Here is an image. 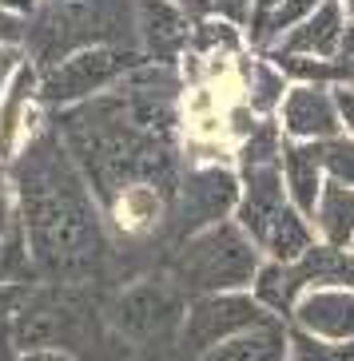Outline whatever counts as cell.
Segmentation results:
<instances>
[{
	"label": "cell",
	"mask_w": 354,
	"mask_h": 361,
	"mask_svg": "<svg viewBox=\"0 0 354 361\" xmlns=\"http://www.w3.org/2000/svg\"><path fill=\"white\" fill-rule=\"evenodd\" d=\"M8 187L16 195L20 231L36 258L40 278H96L112 274V234L92 183L72 159L52 119L4 163Z\"/></svg>",
	"instance_id": "1"
},
{
	"label": "cell",
	"mask_w": 354,
	"mask_h": 361,
	"mask_svg": "<svg viewBox=\"0 0 354 361\" xmlns=\"http://www.w3.org/2000/svg\"><path fill=\"white\" fill-rule=\"evenodd\" d=\"M16 350H68L80 361H124L107 329V294L96 278H40L12 314Z\"/></svg>",
	"instance_id": "2"
},
{
	"label": "cell",
	"mask_w": 354,
	"mask_h": 361,
	"mask_svg": "<svg viewBox=\"0 0 354 361\" xmlns=\"http://www.w3.org/2000/svg\"><path fill=\"white\" fill-rule=\"evenodd\" d=\"M187 294L160 266L107 294V329L124 361H179V326Z\"/></svg>",
	"instance_id": "3"
},
{
	"label": "cell",
	"mask_w": 354,
	"mask_h": 361,
	"mask_svg": "<svg viewBox=\"0 0 354 361\" xmlns=\"http://www.w3.org/2000/svg\"><path fill=\"white\" fill-rule=\"evenodd\" d=\"M92 44H136V0H40L28 16L24 52L36 72Z\"/></svg>",
	"instance_id": "4"
},
{
	"label": "cell",
	"mask_w": 354,
	"mask_h": 361,
	"mask_svg": "<svg viewBox=\"0 0 354 361\" xmlns=\"http://www.w3.org/2000/svg\"><path fill=\"white\" fill-rule=\"evenodd\" d=\"M263 250L235 219L211 223L195 234H183L163 246L160 270L172 278L187 298L219 294V290H251Z\"/></svg>",
	"instance_id": "5"
},
{
	"label": "cell",
	"mask_w": 354,
	"mask_h": 361,
	"mask_svg": "<svg viewBox=\"0 0 354 361\" xmlns=\"http://www.w3.org/2000/svg\"><path fill=\"white\" fill-rule=\"evenodd\" d=\"M143 60L148 56L140 48H131V44H92V48H80V52L56 60L52 68H44L36 96H40L44 111L84 104L92 96H104L119 75L131 72Z\"/></svg>",
	"instance_id": "6"
},
{
	"label": "cell",
	"mask_w": 354,
	"mask_h": 361,
	"mask_svg": "<svg viewBox=\"0 0 354 361\" xmlns=\"http://www.w3.org/2000/svg\"><path fill=\"white\" fill-rule=\"evenodd\" d=\"M239 207V171L231 163H195L183 167L172 191V214H167V243L195 234L211 223L235 219Z\"/></svg>",
	"instance_id": "7"
},
{
	"label": "cell",
	"mask_w": 354,
	"mask_h": 361,
	"mask_svg": "<svg viewBox=\"0 0 354 361\" xmlns=\"http://www.w3.org/2000/svg\"><path fill=\"white\" fill-rule=\"evenodd\" d=\"M267 318H275V314L259 306L251 290H219V294L187 298L183 326H179V361L199 357L203 350H211V345L235 338V334H243V329L259 326Z\"/></svg>",
	"instance_id": "8"
},
{
	"label": "cell",
	"mask_w": 354,
	"mask_h": 361,
	"mask_svg": "<svg viewBox=\"0 0 354 361\" xmlns=\"http://www.w3.org/2000/svg\"><path fill=\"white\" fill-rule=\"evenodd\" d=\"M275 119H279L283 135L299 139V143H322L343 131L338 99H334V87L326 84H290Z\"/></svg>",
	"instance_id": "9"
},
{
	"label": "cell",
	"mask_w": 354,
	"mask_h": 361,
	"mask_svg": "<svg viewBox=\"0 0 354 361\" xmlns=\"http://www.w3.org/2000/svg\"><path fill=\"white\" fill-rule=\"evenodd\" d=\"M136 44L155 64H175L191 44V16L172 0H136Z\"/></svg>",
	"instance_id": "10"
},
{
	"label": "cell",
	"mask_w": 354,
	"mask_h": 361,
	"mask_svg": "<svg viewBox=\"0 0 354 361\" xmlns=\"http://www.w3.org/2000/svg\"><path fill=\"white\" fill-rule=\"evenodd\" d=\"M287 322L322 341H354V290L350 286L302 290Z\"/></svg>",
	"instance_id": "11"
},
{
	"label": "cell",
	"mask_w": 354,
	"mask_h": 361,
	"mask_svg": "<svg viewBox=\"0 0 354 361\" xmlns=\"http://www.w3.org/2000/svg\"><path fill=\"white\" fill-rule=\"evenodd\" d=\"M36 84H40V72H36V64L28 60V64L20 68V72L12 75V84L4 87V96H0V167L16 155V151L28 143V139L36 135V128H40V96H36Z\"/></svg>",
	"instance_id": "12"
},
{
	"label": "cell",
	"mask_w": 354,
	"mask_h": 361,
	"mask_svg": "<svg viewBox=\"0 0 354 361\" xmlns=\"http://www.w3.org/2000/svg\"><path fill=\"white\" fill-rule=\"evenodd\" d=\"M346 28V12L338 0H322L314 12H307L299 24H290L287 32L275 36V52H299V56H322V60H334V48H338V36Z\"/></svg>",
	"instance_id": "13"
},
{
	"label": "cell",
	"mask_w": 354,
	"mask_h": 361,
	"mask_svg": "<svg viewBox=\"0 0 354 361\" xmlns=\"http://www.w3.org/2000/svg\"><path fill=\"white\" fill-rule=\"evenodd\" d=\"M287 353H290V322L267 318L259 326L243 329V334H235V338L203 350L191 361H287Z\"/></svg>",
	"instance_id": "14"
},
{
	"label": "cell",
	"mask_w": 354,
	"mask_h": 361,
	"mask_svg": "<svg viewBox=\"0 0 354 361\" xmlns=\"http://www.w3.org/2000/svg\"><path fill=\"white\" fill-rule=\"evenodd\" d=\"M314 243H319L314 219L311 214H302L290 199L271 214V223L263 226V234H259V250H263V258H279V262H299Z\"/></svg>",
	"instance_id": "15"
},
{
	"label": "cell",
	"mask_w": 354,
	"mask_h": 361,
	"mask_svg": "<svg viewBox=\"0 0 354 361\" xmlns=\"http://www.w3.org/2000/svg\"><path fill=\"white\" fill-rule=\"evenodd\" d=\"M283 183H287V199L295 202L302 214H314L319 195H322V187H326L319 143H299V139H287V143H283Z\"/></svg>",
	"instance_id": "16"
},
{
	"label": "cell",
	"mask_w": 354,
	"mask_h": 361,
	"mask_svg": "<svg viewBox=\"0 0 354 361\" xmlns=\"http://www.w3.org/2000/svg\"><path fill=\"white\" fill-rule=\"evenodd\" d=\"M311 219H314V231H319V243L354 246V187L326 179Z\"/></svg>",
	"instance_id": "17"
},
{
	"label": "cell",
	"mask_w": 354,
	"mask_h": 361,
	"mask_svg": "<svg viewBox=\"0 0 354 361\" xmlns=\"http://www.w3.org/2000/svg\"><path fill=\"white\" fill-rule=\"evenodd\" d=\"M251 294L263 310H271L275 318H290V310L302 294V282L295 274V262H279V258H263L251 278Z\"/></svg>",
	"instance_id": "18"
},
{
	"label": "cell",
	"mask_w": 354,
	"mask_h": 361,
	"mask_svg": "<svg viewBox=\"0 0 354 361\" xmlns=\"http://www.w3.org/2000/svg\"><path fill=\"white\" fill-rule=\"evenodd\" d=\"M243 87H247V107L255 116H275L283 96H287L290 80L279 72V64H275L267 52H259L255 60H247V68H243Z\"/></svg>",
	"instance_id": "19"
},
{
	"label": "cell",
	"mask_w": 354,
	"mask_h": 361,
	"mask_svg": "<svg viewBox=\"0 0 354 361\" xmlns=\"http://www.w3.org/2000/svg\"><path fill=\"white\" fill-rule=\"evenodd\" d=\"M243 44H247V32L239 24L223 20V16L191 20V44H187L191 56H235L243 52Z\"/></svg>",
	"instance_id": "20"
},
{
	"label": "cell",
	"mask_w": 354,
	"mask_h": 361,
	"mask_svg": "<svg viewBox=\"0 0 354 361\" xmlns=\"http://www.w3.org/2000/svg\"><path fill=\"white\" fill-rule=\"evenodd\" d=\"M263 52L279 64V72L287 75L290 84H326V87L346 84L334 60H322V56H299V52H275V48H263Z\"/></svg>",
	"instance_id": "21"
},
{
	"label": "cell",
	"mask_w": 354,
	"mask_h": 361,
	"mask_svg": "<svg viewBox=\"0 0 354 361\" xmlns=\"http://www.w3.org/2000/svg\"><path fill=\"white\" fill-rule=\"evenodd\" d=\"M0 282H8V286H33V282H40L36 258L28 250V238H24L20 226L0 238Z\"/></svg>",
	"instance_id": "22"
},
{
	"label": "cell",
	"mask_w": 354,
	"mask_h": 361,
	"mask_svg": "<svg viewBox=\"0 0 354 361\" xmlns=\"http://www.w3.org/2000/svg\"><path fill=\"white\" fill-rule=\"evenodd\" d=\"M287 361H354V341H322L314 334L290 326V353Z\"/></svg>",
	"instance_id": "23"
},
{
	"label": "cell",
	"mask_w": 354,
	"mask_h": 361,
	"mask_svg": "<svg viewBox=\"0 0 354 361\" xmlns=\"http://www.w3.org/2000/svg\"><path fill=\"white\" fill-rule=\"evenodd\" d=\"M319 155H322V171H326V179L354 187V135H350V131H338V135L322 139Z\"/></svg>",
	"instance_id": "24"
},
{
	"label": "cell",
	"mask_w": 354,
	"mask_h": 361,
	"mask_svg": "<svg viewBox=\"0 0 354 361\" xmlns=\"http://www.w3.org/2000/svg\"><path fill=\"white\" fill-rule=\"evenodd\" d=\"M24 64H28L24 44H0V96H4V87L12 84V75L20 72Z\"/></svg>",
	"instance_id": "25"
},
{
	"label": "cell",
	"mask_w": 354,
	"mask_h": 361,
	"mask_svg": "<svg viewBox=\"0 0 354 361\" xmlns=\"http://www.w3.org/2000/svg\"><path fill=\"white\" fill-rule=\"evenodd\" d=\"M20 226V211H16V195H12L8 187V175H4V167H0V238L8 231H16Z\"/></svg>",
	"instance_id": "26"
},
{
	"label": "cell",
	"mask_w": 354,
	"mask_h": 361,
	"mask_svg": "<svg viewBox=\"0 0 354 361\" xmlns=\"http://www.w3.org/2000/svg\"><path fill=\"white\" fill-rule=\"evenodd\" d=\"M334 64H338L343 80L350 84V80H354V20H346L343 36H338V48H334Z\"/></svg>",
	"instance_id": "27"
},
{
	"label": "cell",
	"mask_w": 354,
	"mask_h": 361,
	"mask_svg": "<svg viewBox=\"0 0 354 361\" xmlns=\"http://www.w3.org/2000/svg\"><path fill=\"white\" fill-rule=\"evenodd\" d=\"M211 16H223V20L239 24L247 32V20H251V0H211Z\"/></svg>",
	"instance_id": "28"
},
{
	"label": "cell",
	"mask_w": 354,
	"mask_h": 361,
	"mask_svg": "<svg viewBox=\"0 0 354 361\" xmlns=\"http://www.w3.org/2000/svg\"><path fill=\"white\" fill-rule=\"evenodd\" d=\"M24 294H28V286H8V282H0V318H12V314L20 310Z\"/></svg>",
	"instance_id": "29"
},
{
	"label": "cell",
	"mask_w": 354,
	"mask_h": 361,
	"mask_svg": "<svg viewBox=\"0 0 354 361\" xmlns=\"http://www.w3.org/2000/svg\"><path fill=\"white\" fill-rule=\"evenodd\" d=\"M334 99H338L343 131H350V135H354V87H350V84H338V87H334Z\"/></svg>",
	"instance_id": "30"
},
{
	"label": "cell",
	"mask_w": 354,
	"mask_h": 361,
	"mask_svg": "<svg viewBox=\"0 0 354 361\" xmlns=\"http://www.w3.org/2000/svg\"><path fill=\"white\" fill-rule=\"evenodd\" d=\"M16 361H80V357H72L68 350H48V345H40V350H20Z\"/></svg>",
	"instance_id": "31"
},
{
	"label": "cell",
	"mask_w": 354,
	"mask_h": 361,
	"mask_svg": "<svg viewBox=\"0 0 354 361\" xmlns=\"http://www.w3.org/2000/svg\"><path fill=\"white\" fill-rule=\"evenodd\" d=\"M16 334H12V318H0V361H16Z\"/></svg>",
	"instance_id": "32"
},
{
	"label": "cell",
	"mask_w": 354,
	"mask_h": 361,
	"mask_svg": "<svg viewBox=\"0 0 354 361\" xmlns=\"http://www.w3.org/2000/svg\"><path fill=\"white\" fill-rule=\"evenodd\" d=\"M172 4H179L191 20H203V16H211V0H172Z\"/></svg>",
	"instance_id": "33"
},
{
	"label": "cell",
	"mask_w": 354,
	"mask_h": 361,
	"mask_svg": "<svg viewBox=\"0 0 354 361\" xmlns=\"http://www.w3.org/2000/svg\"><path fill=\"white\" fill-rule=\"evenodd\" d=\"M343 4V12H346V20H354V0H338Z\"/></svg>",
	"instance_id": "34"
},
{
	"label": "cell",
	"mask_w": 354,
	"mask_h": 361,
	"mask_svg": "<svg viewBox=\"0 0 354 361\" xmlns=\"http://www.w3.org/2000/svg\"><path fill=\"white\" fill-rule=\"evenodd\" d=\"M350 87H354V80H350Z\"/></svg>",
	"instance_id": "35"
}]
</instances>
